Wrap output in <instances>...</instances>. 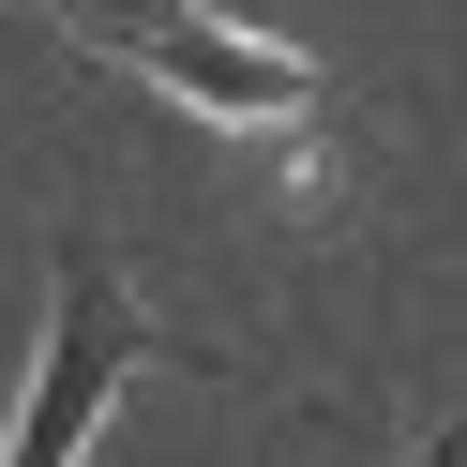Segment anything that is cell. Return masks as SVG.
<instances>
[{"label":"cell","mask_w":467,"mask_h":467,"mask_svg":"<svg viewBox=\"0 0 467 467\" xmlns=\"http://www.w3.org/2000/svg\"><path fill=\"white\" fill-rule=\"evenodd\" d=\"M151 362H226V347H166L151 302H136V272L91 242V226H61V286H46V347H31L16 422H0V467H76Z\"/></svg>","instance_id":"6da1fadb"},{"label":"cell","mask_w":467,"mask_h":467,"mask_svg":"<svg viewBox=\"0 0 467 467\" xmlns=\"http://www.w3.org/2000/svg\"><path fill=\"white\" fill-rule=\"evenodd\" d=\"M91 61L151 76L166 106H196V121H317L332 106V61L317 46H272L242 31V16H212V0H46Z\"/></svg>","instance_id":"7a4b0ae2"},{"label":"cell","mask_w":467,"mask_h":467,"mask_svg":"<svg viewBox=\"0 0 467 467\" xmlns=\"http://www.w3.org/2000/svg\"><path fill=\"white\" fill-rule=\"evenodd\" d=\"M452 452H467V437H437V452H392V467H452Z\"/></svg>","instance_id":"3957f363"}]
</instances>
